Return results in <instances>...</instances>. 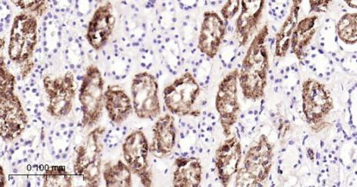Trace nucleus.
<instances>
[{
	"label": "nucleus",
	"mask_w": 357,
	"mask_h": 187,
	"mask_svg": "<svg viewBox=\"0 0 357 187\" xmlns=\"http://www.w3.org/2000/svg\"><path fill=\"white\" fill-rule=\"evenodd\" d=\"M269 26L265 24L248 47L239 70V86L245 99L257 101L264 98L270 70L267 38Z\"/></svg>",
	"instance_id": "nucleus-1"
},
{
	"label": "nucleus",
	"mask_w": 357,
	"mask_h": 187,
	"mask_svg": "<svg viewBox=\"0 0 357 187\" xmlns=\"http://www.w3.org/2000/svg\"><path fill=\"white\" fill-rule=\"evenodd\" d=\"M38 42L36 16L28 12L18 14L13 21L8 46L10 60L22 66L23 79L33 67L31 58Z\"/></svg>",
	"instance_id": "nucleus-2"
},
{
	"label": "nucleus",
	"mask_w": 357,
	"mask_h": 187,
	"mask_svg": "<svg viewBox=\"0 0 357 187\" xmlns=\"http://www.w3.org/2000/svg\"><path fill=\"white\" fill-rule=\"evenodd\" d=\"M201 94V87L194 75L184 73L164 88L163 98L168 111L177 117H199L195 108Z\"/></svg>",
	"instance_id": "nucleus-3"
},
{
	"label": "nucleus",
	"mask_w": 357,
	"mask_h": 187,
	"mask_svg": "<svg viewBox=\"0 0 357 187\" xmlns=\"http://www.w3.org/2000/svg\"><path fill=\"white\" fill-rule=\"evenodd\" d=\"M105 133V127L95 128L88 134L84 143L75 150V175L82 177L89 186H99L100 184Z\"/></svg>",
	"instance_id": "nucleus-4"
},
{
	"label": "nucleus",
	"mask_w": 357,
	"mask_h": 187,
	"mask_svg": "<svg viewBox=\"0 0 357 187\" xmlns=\"http://www.w3.org/2000/svg\"><path fill=\"white\" fill-rule=\"evenodd\" d=\"M303 112L312 131L320 132L327 126L326 119L334 108L333 95L323 83L314 79L302 86Z\"/></svg>",
	"instance_id": "nucleus-5"
},
{
	"label": "nucleus",
	"mask_w": 357,
	"mask_h": 187,
	"mask_svg": "<svg viewBox=\"0 0 357 187\" xmlns=\"http://www.w3.org/2000/svg\"><path fill=\"white\" fill-rule=\"evenodd\" d=\"M105 80L97 66L89 65L82 77L79 99L82 113V127L98 124L105 108Z\"/></svg>",
	"instance_id": "nucleus-6"
},
{
	"label": "nucleus",
	"mask_w": 357,
	"mask_h": 187,
	"mask_svg": "<svg viewBox=\"0 0 357 187\" xmlns=\"http://www.w3.org/2000/svg\"><path fill=\"white\" fill-rule=\"evenodd\" d=\"M239 70L228 73L219 83L215 106L220 124L226 138L231 136L232 128L237 124L241 113L238 99Z\"/></svg>",
	"instance_id": "nucleus-7"
},
{
	"label": "nucleus",
	"mask_w": 357,
	"mask_h": 187,
	"mask_svg": "<svg viewBox=\"0 0 357 187\" xmlns=\"http://www.w3.org/2000/svg\"><path fill=\"white\" fill-rule=\"evenodd\" d=\"M43 87L48 99L47 113L56 119H62L71 113L76 96L75 76L71 71L65 74L45 76Z\"/></svg>",
	"instance_id": "nucleus-8"
},
{
	"label": "nucleus",
	"mask_w": 357,
	"mask_h": 187,
	"mask_svg": "<svg viewBox=\"0 0 357 187\" xmlns=\"http://www.w3.org/2000/svg\"><path fill=\"white\" fill-rule=\"evenodd\" d=\"M134 113L142 120H154L161 114L156 77L149 72L134 76L131 83Z\"/></svg>",
	"instance_id": "nucleus-9"
},
{
	"label": "nucleus",
	"mask_w": 357,
	"mask_h": 187,
	"mask_svg": "<svg viewBox=\"0 0 357 187\" xmlns=\"http://www.w3.org/2000/svg\"><path fill=\"white\" fill-rule=\"evenodd\" d=\"M0 133L6 143L17 139L28 125V117L15 89H1L0 95Z\"/></svg>",
	"instance_id": "nucleus-10"
},
{
	"label": "nucleus",
	"mask_w": 357,
	"mask_h": 187,
	"mask_svg": "<svg viewBox=\"0 0 357 187\" xmlns=\"http://www.w3.org/2000/svg\"><path fill=\"white\" fill-rule=\"evenodd\" d=\"M123 152L132 174L139 177L144 186H152L153 175L149 161L150 145L142 130L134 131L127 136Z\"/></svg>",
	"instance_id": "nucleus-11"
},
{
	"label": "nucleus",
	"mask_w": 357,
	"mask_h": 187,
	"mask_svg": "<svg viewBox=\"0 0 357 187\" xmlns=\"http://www.w3.org/2000/svg\"><path fill=\"white\" fill-rule=\"evenodd\" d=\"M274 156V147L265 134L246 152L243 169L257 186H261L269 177Z\"/></svg>",
	"instance_id": "nucleus-12"
},
{
	"label": "nucleus",
	"mask_w": 357,
	"mask_h": 187,
	"mask_svg": "<svg viewBox=\"0 0 357 187\" xmlns=\"http://www.w3.org/2000/svg\"><path fill=\"white\" fill-rule=\"evenodd\" d=\"M226 31V24L218 13H204L197 49L209 59H214L225 40Z\"/></svg>",
	"instance_id": "nucleus-13"
},
{
	"label": "nucleus",
	"mask_w": 357,
	"mask_h": 187,
	"mask_svg": "<svg viewBox=\"0 0 357 187\" xmlns=\"http://www.w3.org/2000/svg\"><path fill=\"white\" fill-rule=\"evenodd\" d=\"M242 145L236 135L226 138L215 152V167L223 186H228L240 170Z\"/></svg>",
	"instance_id": "nucleus-14"
},
{
	"label": "nucleus",
	"mask_w": 357,
	"mask_h": 187,
	"mask_svg": "<svg viewBox=\"0 0 357 187\" xmlns=\"http://www.w3.org/2000/svg\"><path fill=\"white\" fill-rule=\"evenodd\" d=\"M116 23V18L110 2H106L95 10L86 35L87 42L94 50L104 49L110 40Z\"/></svg>",
	"instance_id": "nucleus-15"
},
{
	"label": "nucleus",
	"mask_w": 357,
	"mask_h": 187,
	"mask_svg": "<svg viewBox=\"0 0 357 187\" xmlns=\"http://www.w3.org/2000/svg\"><path fill=\"white\" fill-rule=\"evenodd\" d=\"M267 0H241L240 14L235 23V35L240 47H245L257 33Z\"/></svg>",
	"instance_id": "nucleus-16"
},
{
	"label": "nucleus",
	"mask_w": 357,
	"mask_h": 187,
	"mask_svg": "<svg viewBox=\"0 0 357 187\" xmlns=\"http://www.w3.org/2000/svg\"><path fill=\"white\" fill-rule=\"evenodd\" d=\"M153 138L150 152L153 156L163 158L171 156L176 142L175 118L171 114H165L158 118L152 128Z\"/></svg>",
	"instance_id": "nucleus-17"
},
{
	"label": "nucleus",
	"mask_w": 357,
	"mask_h": 187,
	"mask_svg": "<svg viewBox=\"0 0 357 187\" xmlns=\"http://www.w3.org/2000/svg\"><path fill=\"white\" fill-rule=\"evenodd\" d=\"M104 99L108 117L114 124H123L134 111L132 101L122 87L108 86Z\"/></svg>",
	"instance_id": "nucleus-18"
},
{
	"label": "nucleus",
	"mask_w": 357,
	"mask_h": 187,
	"mask_svg": "<svg viewBox=\"0 0 357 187\" xmlns=\"http://www.w3.org/2000/svg\"><path fill=\"white\" fill-rule=\"evenodd\" d=\"M173 175L174 186H200L202 181L203 167L196 157L177 158L174 163Z\"/></svg>",
	"instance_id": "nucleus-19"
},
{
	"label": "nucleus",
	"mask_w": 357,
	"mask_h": 187,
	"mask_svg": "<svg viewBox=\"0 0 357 187\" xmlns=\"http://www.w3.org/2000/svg\"><path fill=\"white\" fill-rule=\"evenodd\" d=\"M318 17L312 15L299 21L291 40V49L298 61L303 62L316 35Z\"/></svg>",
	"instance_id": "nucleus-20"
},
{
	"label": "nucleus",
	"mask_w": 357,
	"mask_h": 187,
	"mask_svg": "<svg viewBox=\"0 0 357 187\" xmlns=\"http://www.w3.org/2000/svg\"><path fill=\"white\" fill-rule=\"evenodd\" d=\"M303 0H291V8L276 35L275 56L284 58L291 49V40L298 23Z\"/></svg>",
	"instance_id": "nucleus-21"
},
{
	"label": "nucleus",
	"mask_w": 357,
	"mask_h": 187,
	"mask_svg": "<svg viewBox=\"0 0 357 187\" xmlns=\"http://www.w3.org/2000/svg\"><path fill=\"white\" fill-rule=\"evenodd\" d=\"M102 173L107 187L132 186V172L128 165L121 160H118L116 163H106Z\"/></svg>",
	"instance_id": "nucleus-22"
},
{
	"label": "nucleus",
	"mask_w": 357,
	"mask_h": 187,
	"mask_svg": "<svg viewBox=\"0 0 357 187\" xmlns=\"http://www.w3.org/2000/svg\"><path fill=\"white\" fill-rule=\"evenodd\" d=\"M337 37L344 44L357 43V13H347L335 26Z\"/></svg>",
	"instance_id": "nucleus-23"
},
{
	"label": "nucleus",
	"mask_w": 357,
	"mask_h": 187,
	"mask_svg": "<svg viewBox=\"0 0 357 187\" xmlns=\"http://www.w3.org/2000/svg\"><path fill=\"white\" fill-rule=\"evenodd\" d=\"M43 186L69 187L73 186V177L65 167L52 166L45 171Z\"/></svg>",
	"instance_id": "nucleus-24"
},
{
	"label": "nucleus",
	"mask_w": 357,
	"mask_h": 187,
	"mask_svg": "<svg viewBox=\"0 0 357 187\" xmlns=\"http://www.w3.org/2000/svg\"><path fill=\"white\" fill-rule=\"evenodd\" d=\"M24 12L31 13L36 17H42L47 12L49 0H9Z\"/></svg>",
	"instance_id": "nucleus-25"
},
{
	"label": "nucleus",
	"mask_w": 357,
	"mask_h": 187,
	"mask_svg": "<svg viewBox=\"0 0 357 187\" xmlns=\"http://www.w3.org/2000/svg\"><path fill=\"white\" fill-rule=\"evenodd\" d=\"M241 0H227L220 10V14L225 21L232 20V19L241 10Z\"/></svg>",
	"instance_id": "nucleus-26"
},
{
	"label": "nucleus",
	"mask_w": 357,
	"mask_h": 187,
	"mask_svg": "<svg viewBox=\"0 0 357 187\" xmlns=\"http://www.w3.org/2000/svg\"><path fill=\"white\" fill-rule=\"evenodd\" d=\"M334 0H309L310 12L321 13L326 12Z\"/></svg>",
	"instance_id": "nucleus-27"
},
{
	"label": "nucleus",
	"mask_w": 357,
	"mask_h": 187,
	"mask_svg": "<svg viewBox=\"0 0 357 187\" xmlns=\"http://www.w3.org/2000/svg\"><path fill=\"white\" fill-rule=\"evenodd\" d=\"M350 8L357 10V0H343Z\"/></svg>",
	"instance_id": "nucleus-28"
},
{
	"label": "nucleus",
	"mask_w": 357,
	"mask_h": 187,
	"mask_svg": "<svg viewBox=\"0 0 357 187\" xmlns=\"http://www.w3.org/2000/svg\"><path fill=\"white\" fill-rule=\"evenodd\" d=\"M0 179H1L2 186H4L6 179L3 167H1V169H0Z\"/></svg>",
	"instance_id": "nucleus-29"
}]
</instances>
